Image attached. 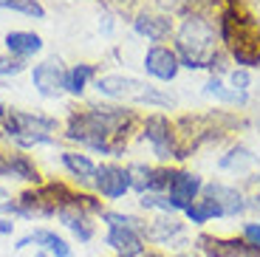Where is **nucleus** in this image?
I'll return each mask as SVG.
<instances>
[{
  "label": "nucleus",
  "instance_id": "1",
  "mask_svg": "<svg viewBox=\"0 0 260 257\" xmlns=\"http://www.w3.org/2000/svg\"><path fill=\"white\" fill-rule=\"evenodd\" d=\"M130 122H133V113H124L122 108H91L82 116H74L71 127H68V139L82 142L93 150H102V153H119L111 139L113 136L122 139V130Z\"/></svg>",
  "mask_w": 260,
  "mask_h": 257
},
{
  "label": "nucleus",
  "instance_id": "2",
  "mask_svg": "<svg viewBox=\"0 0 260 257\" xmlns=\"http://www.w3.org/2000/svg\"><path fill=\"white\" fill-rule=\"evenodd\" d=\"M176 54L184 68H215L218 59V34L215 26L201 14H189L176 31Z\"/></svg>",
  "mask_w": 260,
  "mask_h": 257
},
{
  "label": "nucleus",
  "instance_id": "3",
  "mask_svg": "<svg viewBox=\"0 0 260 257\" xmlns=\"http://www.w3.org/2000/svg\"><path fill=\"white\" fill-rule=\"evenodd\" d=\"M221 37L241 65H246V68L260 65V26L252 17H243L238 9L223 12Z\"/></svg>",
  "mask_w": 260,
  "mask_h": 257
},
{
  "label": "nucleus",
  "instance_id": "4",
  "mask_svg": "<svg viewBox=\"0 0 260 257\" xmlns=\"http://www.w3.org/2000/svg\"><path fill=\"white\" fill-rule=\"evenodd\" d=\"M96 88H99V93H105V97L124 99V102L156 105V108H173V105H176L173 97H167V93H161L158 88L142 82V79H133V77H116V74H111V77L99 79Z\"/></svg>",
  "mask_w": 260,
  "mask_h": 257
},
{
  "label": "nucleus",
  "instance_id": "5",
  "mask_svg": "<svg viewBox=\"0 0 260 257\" xmlns=\"http://www.w3.org/2000/svg\"><path fill=\"white\" fill-rule=\"evenodd\" d=\"M6 133L12 136L17 144L31 147V144L51 142V136L57 133V122L48 119V116H34V113L12 110V113H6Z\"/></svg>",
  "mask_w": 260,
  "mask_h": 257
},
{
  "label": "nucleus",
  "instance_id": "6",
  "mask_svg": "<svg viewBox=\"0 0 260 257\" xmlns=\"http://www.w3.org/2000/svg\"><path fill=\"white\" fill-rule=\"evenodd\" d=\"M105 220L111 223L108 229V246L119 251L122 257H139L144 251V240L139 235L136 218H127V215H116V212H108Z\"/></svg>",
  "mask_w": 260,
  "mask_h": 257
},
{
  "label": "nucleus",
  "instance_id": "7",
  "mask_svg": "<svg viewBox=\"0 0 260 257\" xmlns=\"http://www.w3.org/2000/svg\"><path fill=\"white\" fill-rule=\"evenodd\" d=\"M144 139L153 144L158 158H178L176 133H173V124H170L167 116H161V113L147 116V122H144Z\"/></svg>",
  "mask_w": 260,
  "mask_h": 257
},
{
  "label": "nucleus",
  "instance_id": "8",
  "mask_svg": "<svg viewBox=\"0 0 260 257\" xmlns=\"http://www.w3.org/2000/svg\"><path fill=\"white\" fill-rule=\"evenodd\" d=\"M31 82L43 97H59L62 90H68V71H65V65L57 57H51L46 62L34 65Z\"/></svg>",
  "mask_w": 260,
  "mask_h": 257
},
{
  "label": "nucleus",
  "instance_id": "9",
  "mask_svg": "<svg viewBox=\"0 0 260 257\" xmlns=\"http://www.w3.org/2000/svg\"><path fill=\"white\" fill-rule=\"evenodd\" d=\"M178 68H181V59L173 48L167 45H150L147 54H144V71L153 79H161V82H173L178 77Z\"/></svg>",
  "mask_w": 260,
  "mask_h": 257
},
{
  "label": "nucleus",
  "instance_id": "10",
  "mask_svg": "<svg viewBox=\"0 0 260 257\" xmlns=\"http://www.w3.org/2000/svg\"><path fill=\"white\" fill-rule=\"evenodd\" d=\"M93 184H96V189L105 195V198H122L130 186H133V178H130L127 167H119V164H102V167H96Z\"/></svg>",
  "mask_w": 260,
  "mask_h": 257
},
{
  "label": "nucleus",
  "instance_id": "11",
  "mask_svg": "<svg viewBox=\"0 0 260 257\" xmlns=\"http://www.w3.org/2000/svg\"><path fill=\"white\" fill-rule=\"evenodd\" d=\"M201 189H204V184H201L198 175L178 170V173H173V178H170L167 198H170V204H173V209H187Z\"/></svg>",
  "mask_w": 260,
  "mask_h": 257
},
{
  "label": "nucleus",
  "instance_id": "12",
  "mask_svg": "<svg viewBox=\"0 0 260 257\" xmlns=\"http://www.w3.org/2000/svg\"><path fill=\"white\" fill-rule=\"evenodd\" d=\"M201 243H207L204 249L209 251V257H260V249H257V246H252L249 240L201 238Z\"/></svg>",
  "mask_w": 260,
  "mask_h": 257
},
{
  "label": "nucleus",
  "instance_id": "13",
  "mask_svg": "<svg viewBox=\"0 0 260 257\" xmlns=\"http://www.w3.org/2000/svg\"><path fill=\"white\" fill-rule=\"evenodd\" d=\"M204 192H207V198L218 201L223 209V218H235V215H241L243 209H246V204H243V195L235 189V186H226V184H207L204 186Z\"/></svg>",
  "mask_w": 260,
  "mask_h": 257
},
{
  "label": "nucleus",
  "instance_id": "14",
  "mask_svg": "<svg viewBox=\"0 0 260 257\" xmlns=\"http://www.w3.org/2000/svg\"><path fill=\"white\" fill-rule=\"evenodd\" d=\"M133 28H136L142 37L147 40H164L170 34V28H173V20L167 17V14H153V12H142L136 20H133Z\"/></svg>",
  "mask_w": 260,
  "mask_h": 257
},
{
  "label": "nucleus",
  "instance_id": "15",
  "mask_svg": "<svg viewBox=\"0 0 260 257\" xmlns=\"http://www.w3.org/2000/svg\"><path fill=\"white\" fill-rule=\"evenodd\" d=\"M28 243L43 246V249L51 251L54 257H71V246L65 243L57 232H51V229H37V232H31V235H26L23 240H17V246H14V249H23V246H28Z\"/></svg>",
  "mask_w": 260,
  "mask_h": 257
},
{
  "label": "nucleus",
  "instance_id": "16",
  "mask_svg": "<svg viewBox=\"0 0 260 257\" xmlns=\"http://www.w3.org/2000/svg\"><path fill=\"white\" fill-rule=\"evenodd\" d=\"M57 218L62 220V223L68 226V229H71L79 240H91V235H93V223L88 220V215L82 212V206H79V204L59 206V209H57Z\"/></svg>",
  "mask_w": 260,
  "mask_h": 257
},
{
  "label": "nucleus",
  "instance_id": "17",
  "mask_svg": "<svg viewBox=\"0 0 260 257\" xmlns=\"http://www.w3.org/2000/svg\"><path fill=\"white\" fill-rule=\"evenodd\" d=\"M0 175H14L23 181H37V167L28 155H0Z\"/></svg>",
  "mask_w": 260,
  "mask_h": 257
},
{
  "label": "nucleus",
  "instance_id": "18",
  "mask_svg": "<svg viewBox=\"0 0 260 257\" xmlns=\"http://www.w3.org/2000/svg\"><path fill=\"white\" fill-rule=\"evenodd\" d=\"M6 48L17 57H31L43 48V40L34 31H9L6 34Z\"/></svg>",
  "mask_w": 260,
  "mask_h": 257
},
{
  "label": "nucleus",
  "instance_id": "19",
  "mask_svg": "<svg viewBox=\"0 0 260 257\" xmlns=\"http://www.w3.org/2000/svg\"><path fill=\"white\" fill-rule=\"evenodd\" d=\"M184 212H187V218L192 220V223H207V220H212V218H223L221 204H218V201H212V198L192 201Z\"/></svg>",
  "mask_w": 260,
  "mask_h": 257
},
{
  "label": "nucleus",
  "instance_id": "20",
  "mask_svg": "<svg viewBox=\"0 0 260 257\" xmlns=\"http://www.w3.org/2000/svg\"><path fill=\"white\" fill-rule=\"evenodd\" d=\"M204 93H207V97H215V99H223V102H232V105H246L249 102V93L235 90V88H226L218 77L209 79L207 88H204Z\"/></svg>",
  "mask_w": 260,
  "mask_h": 257
},
{
  "label": "nucleus",
  "instance_id": "21",
  "mask_svg": "<svg viewBox=\"0 0 260 257\" xmlns=\"http://www.w3.org/2000/svg\"><path fill=\"white\" fill-rule=\"evenodd\" d=\"M62 164L71 170V175H77L79 181H91L96 175V167L88 155H79V153H62Z\"/></svg>",
  "mask_w": 260,
  "mask_h": 257
},
{
  "label": "nucleus",
  "instance_id": "22",
  "mask_svg": "<svg viewBox=\"0 0 260 257\" xmlns=\"http://www.w3.org/2000/svg\"><path fill=\"white\" fill-rule=\"evenodd\" d=\"M254 161H257V155H254L252 150L235 147V150H229V153L221 158V167H223V170H235V173H241V170L252 167Z\"/></svg>",
  "mask_w": 260,
  "mask_h": 257
},
{
  "label": "nucleus",
  "instance_id": "23",
  "mask_svg": "<svg viewBox=\"0 0 260 257\" xmlns=\"http://www.w3.org/2000/svg\"><path fill=\"white\" fill-rule=\"evenodd\" d=\"M181 220H176V218H161V220H156V223L150 226V238L153 240H158V243H167L170 238H176V235H181Z\"/></svg>",
  "mask_w": 260,
  "mask_h": 257
},
{
  "label": "nucleus",
  "instance_id": "24",
  "mask_svg": "<svg viewBox=\"0 0 260 257\" xmlns=\"http://www.w3.org/2000/svg\"><path fill=\"white\" fill-rule=\"evenodd\" d=\"M91 77H93V65H88V62L74 65L71 71H68V90H71V93H82Z\"/></svg>",
  "mask_w": 260,
  "mask_h": 257
},
{
  "label": "nucleus",
  "instance_id": "25",
  "mask_svg": "<svg viewBox=\"0 0 260 257\" xmlns=\"http://www.w3.org/2000/svg\"><path fill=\"white\" fill-rule=\"evenodd\" d=\"M3 9H14L20 14H28V17H46V9L40 6L37 0H0Z\"/></svg>",
  "mask_w": 260,
  "mask_h": 257
},
{
  "label": "nucleus",
  "instance_id": "26",
  "mask_svg": "<svg viewBox=\"0 0 260 257\" xmlns=\"http://www.w3.org/2000/svg\"><path fill=\"white\" fill-rule=\"evenodd\" d=\"M26 65L20 59H9V57H0V77H12V74H20Z\"/></svg>",
  "mask_w": 260,
  "mask_h": 257
},
{
  "label": "nucleus",
  "instance_id": "27",
  "mask_svg": "<svg viewBox=\"0 0 260 257\" xmlns=\"http://www.w3.org/2000/svg\"><path fill=\"white\" fill-rule=\"evenodd\" d=\"M229 82H232L235 90H243V93H246L249 90V74L246 71H232L229 74Z\"/></svg>",
  "mask_w": 260,
  "mask_h": 257
},
{
  "label": "nucleus",
  "instance_id": "28",
  "mask_svg": "<svg viewBox=\"0 0 260 257\" xmlns=\"http://www.w3.org/2000/svg\"><path fill=\"white\" fill-rule=\"evenodd\" d=\"M243 238H246L252 246H257V249H260V220H257V223H246V226H243Z\"/></svg>",
  "mask_w": 260,
  "mask_h": 257
},
{
  "label": "nucleus",
  "instance_id": "29",
  "mask_svg": "<svg viewBox=\"0 0 260 257\" xmlns=\"http://www.w3.org/2000/svg\"><path fill=\"white\" fill-rule=\"evenodd\" d=\"M14 223H9V220H0V232H12Z\"/></svg>",
  "mask_w": 260,
  "mask_h": 257
},
{
  "label": "nucleus",
  "instance_id": "30",
  "mask_svg": "<svg viewBox=\"0 0 260 257\" xmlns=\"http://www.w3.org/2000/svg\"><path fill=\"white\" fill-rule=\"evenodd\" d=\"M34 257H48V254H46V249H40V251H37V254H34Z\"/></svg>",
  "mask_w": 260,
  "mask_h": 257
},
{
  "label": "nucleus",
  "instance_id": "31",
  "mask_svg": "<svg viewBox=\"0 0 260 257\" xmlns=\"http://www.w3.org/2000/svg\"><path fill=\"white\" fill-rule=\"evenodd\" d=\"M3 198H6V189H3V186H0V201H3Z\"/></svg>",
  "mask_w": 260,
  "mask_h": 257
},
{
  "label": "nucleus",
  "instance_id": "32",
  "mask_svg": "<svg viewBox=\"0 0 260 257\" xmlns=\"http://www.w3.org/2000/svg\"><path fill=\"white\" fill-rule=\"evenodd\" d=\"M178 257H192V254H178Z\"/></svg>",
  "mask_w": 260,
  "mask_h": 257
}]
</instances>
